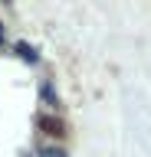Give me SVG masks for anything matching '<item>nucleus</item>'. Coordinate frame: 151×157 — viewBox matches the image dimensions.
Instances as JSON below:
<instances>
[{"instance_id":"obj_1","label":"nucleus","mask_w":151,"mask_h":157,"mask_svg":"<svg viewBox=\"0 0 151 157\" xmlns=\"http://www.w3.org/2000/svg\"><path fill=\"white\" fill-rule=\"evenodd\" d=\"M36 124L43 128V134H50V137H62V134H66V124H62L59 118H53V115H40Z\"/></svg>"},{"instance_id":"obj_2","label":"nucleus","mask_w":151,"mask_h":157,"mask_svg":"<svg viewBox=\"0 0 151 157\" xmlns=\"http://www.w3.org/2000/svg\"><path fill=\"white\" fill-rule=\"evenodd\" d=\"M40 157H66V151H62V147H46Z\"/></svg>"}]
</instances>
